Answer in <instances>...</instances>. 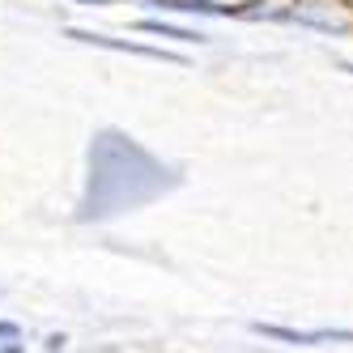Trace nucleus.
Listing matches in <instances>:
<instances>
[{"mask_svg": "<svg viewBox=\"0 0 353 353\" xmlns=\"http://www.w3.org/2000/svg\"><path fill=\"white\" fill-rule=\"evenodd\" d=\"M179 183V170L154 158L141 141L119 128H103L90 145L85 192H81V221H111L119 213H132L149 200L166 196Z\"/></svg>", "mask_w": 353, "mask_h": 353, "instance_id": "obj_1", "label": "nucleus"}, {"mask_svg": "<svg viewBox=\"0 0 353 353\" xmlns=\"http://www.w3.org/2000/svg\"><path fill=\"white\" fill-rule=\"evenodd\" d=\"M68 39H77L85 47H107V52H119V56H141V60H158V64H188V56L179 52H166V47H149V43H137V39H111L103 30H81V26H68L64 30Z\"/></svg>", "mask_w": 353, "mask_h": 353, "instance_id": "obj_2", "label": "nucleus"}, {"mask_svg": "<svg viewBox=\"0 0 353 353\" xmlns=\"http://www.w3.org/2000/svg\"><path fill=\"white\" fill-rule=\"evenodd\" d=\"M251 332L264 341H281V345H353V327H285V323L256 319Z\"/></svg>", "mask_w": 353, "mask_h": 353, "instance_id": "obj_3", "label": "nucleus"}, {"mask_svg": "<svg viewBox=\"0 0 353 353\" xmlns=\"http://www.w3.org/2000/svg\"><path fill=\"white\" fill-rule=\"evenodd\" d=\"M290 21L311 26V30H323V34H345L349 30V17H341L336 9H327V5H290Z\"/></svg>", "mask_w": 353, "mask_h": 353, "instance_id": "obj_4", "label": "nucleus"}, {"mask_svg": "<svg viewBox=\"0 0 353 353\" xmlns=\"http://www.w3.org/2000/svg\"><path fill=\"white\" fill-rule=\"evenodd\" d=\"M137 30H141V34L170 39V43H183V47H192V43H209L205 30H188V26H174V21H162V17H141V21H137Z\"/></svg>", "mask_w": 353, "mask_h": 353, "instance_id": "obj_5", "label": "nucleus"}, {"mask_svg": "<svg viewBox=\"0 0 353 353\" xmlns=\"http://www.w3.org/2000/svg\"><path fill=\"white\" fill-rule=\"evenodd\" d=\"M0 341H26V327H21V323H13V319H5V315H0Z\"/></svg>", "mask_w": 353, "mask_h": 353, "instance_id": "obj_6", "label": "nucleus"}, {"mask_svg": "<svg viewBox=\"0 0 353 353\" xmlns=\"http://www.w3.org/2000/svg\"><path fill=\"white\" fill-rule=\"evenodd\" d=\"M64 345H68V336L64 332H52V336L43 341V353H64Z\"/></svg>", "mask_w": 353, "mask_h": 353, "instance_id": "obj_7", "label": "nucleus"}, {"mask_svg": "<svg viewBox=\"0 0 353 353\" xmlns=\"http://www.w3.org/2000/svg\"><path fill=\"white\" fill-rule=\"evenodd\" d=\"M0 353H26V345L21 341H0Z\"/></svg>", "mask_w": 353, "mask_h": 353, "instance_id": "obj_8", "label": "nucleus"}, {"mask_svg": "<svg viewBox=\"0 0 353 353\" xmlns=\"http://www.w3.org/2000/svg\"><path fill=\"white\" fill-rule=\"evenodd\" d=\"M77 5H115V0H77Z\"/></svg>", "mask_w": 353, "mask_h": 353, "instance_id": "obj_9", "label": "nucleus"}, {"mask_svg": "<svg viewBox=\"0 0 353 353\" xmlns=\"http://www.w3.org/2000/svg\"><path fill=\"white\" fill-rule=\"evenodd\" d=\"M341 68H345V72H353V64H349V60H341Z\"/></svg>", "mask_w": 353, "mask_h": 353, "instance_id": "obj_10", "label": "nucleus"}]
</instances>
